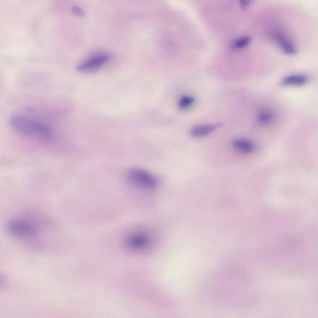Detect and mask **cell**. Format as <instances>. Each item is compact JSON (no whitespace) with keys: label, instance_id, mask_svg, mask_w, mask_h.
Returning a JSON list of instances; mask_svg holds the SVG:
<instances>
[{"label":"cell","instance_id":"8992f818","mask_svg":"<svg viewBox=\"0 0 318 318\" xmlns=\"http://www.w3.org/2000/svg\"><path fill=\"white\" fill-rule=\"evenodd\" d=\"M307 76L303 74H294L284 78L281 84L282 86L289 87H300L307 84Z\"/></svg>","mask_w":318,"mask_h":318},{"label":"cell","instance_id":"3957f363","mask_svg":"<svg viewBox=\"0 0 318 318\" xmlns=\"http://www.w3.org/2000/svg\"><path fill=\"white\" fill-rule=\"evenodd\" d=\"M7 229L11 236L18 239H32L37 233L36 227L33 223L29 220L19 218L9 221Z\"/></svg>","mask_w":318,"mask_h":318},{"label":"cell","instance_id":"5b68a950","mask_svg":"<svg viewBox=\"0 0 318 318\" xmlns=\"http://www.w3.org/2000/svg\"><path fill=\"white\" fill-rule=\"evenodd\" d=\"M127 177L132 184L144 189H155L158 186V180L148 171L141 168H132L127 172Z\"/></svg>","mask_w":318,"mask_h":318},{"label":"cell","instance_id":"5bb4252c","mask_svg":"<svg viewBox=\"0 0 318 318\" xmlns=\"http://www.w3.org/2000/svg\"><path fill=\"white\" fill-rule=\"evenodd\" d=\"M73 14L77 16H82L84 15V11L81 8L78 6L73 7L72 9Z\"/></svg>","mask_w":318,"mask_h":318},{"label":"cell","instance_id":"4fadbf2b","mask_svg":"<svg viewBox=\"0 0 318 318\" xmlns=\"http://www.w3.org/2000/svg\"><path fill=\"white\" fill-rule=\"evenodd\" d=\"M239 1L240 3L241 8L247 9L253 3V0H239Z\"/></svg>","mask_w":318,"mask_h":318},{"label":"cell","instance_id":"52a82bcc","mask_svg":"<svg viewBox=\"0 0 318 318\" xmlns=\"http://www.w3.org/2000/svg\"><path fill=\"white\" fill-rule=\"evenodd\" d=\"M233 148L242 154H251L255 150L256 146L253 142L246 139L237 138L232 142Z\"/></svg>","mask_w":318,"mask_h":318},{"label":"cell","instance_id":"8fae6325","mask_svg":"<svg viewBox=\"0 0 318 318\" xmlns=\"http://www.w3.org/2000/svg\"><path fill=\"white\" fill-rule=\"evenodd\" d=\"M251 41V38L249 36H245L237 39L232 44V49L239 50L245 48L248 46Z\"/></svg>","mask_w":318,"mask_h":318},{"label":"cell","instance_id":"7a4b0ae2","mask_svg":"<svg viewBox=\"0 0 318 318\" xmlns=\"http://www.w3.org/2000/svg\"><path fill=\"white\" fill-rule=\"evenodd\" d=\"M152 236L148 231L139 229L130 231L125 237V248L130 251L141 253L150 248Z\"/></svg>","mask_w":318,"mask_h":318},{"label":"cell","instance_id":"7c38bea8","mask_svg":"<svg viewBox=\"0 0 318 318\" xmlns=\"http://www.w3.org/2000/svg\"><path fill=\"white\" fill-rule=\"evenodd\" d=\"M258 118L260 123L265 125L271 122L272 117V115L270 113H267V111H263V112L260 113V115H258Z\"/></svg>","mask_w":318,"mask_h":318},{"label":"cell","instance_id":"6da1fadb","mask_svg":"<svg viewBox=\"0 0 318 318\" xmlns=\"http://www.w3.org/2000/svg\"><path fill=\"white\" fill-rule=\"evenodd\" d=\"M9 124L12 129L21 136L42 139H51L54 136L53 130L49 126L26 116H13Z\"/></svg>","mask_w":318,"mask_h":318},{"label":"cell","instance_id":"ba28073f","mask_svg":"<svg viewBox=\"0 0 318 318\" xmlns=\"http://www.w3.org/2000/svg\"><path fill=\"white\" fill-rule=\"evenodd\" d=\"M274 37L275 41L279 45L285 53L288 55H295L296 54L297 51L295 46L288 38L279 33H275Z\"/></svg>","mask_w":318,"mask_h":318},{"label":"cell","instance_id":"30bf717a","mask_svg":"<svg viewBox=\"0 0 318 318\" xmlns=\"http://www.w3.org/2000/svg\"><path fill=\"white\" fill-rule=\"evenodd\" d=\"M194 102L193 97L189 95L182 96L179 101V107L181 110H187L193 105Z\"/></svg>","mask_w":318,"mask_h":318},{"label":"cell","instance_id":"277c9868","mask_svg":"<svg viewBox=\"0 0 318 318\" xmlns=\"http://www.w3.org/2000/svg\"><path fill=\"white\" fill-rule=\"evenodd\" d=\"M110 59V54L107 52H96L78 64L77 70L85 74L95 73L105 65Z\"/></svg>","mask_w":318,"mask_h":318},{"label":"cell","instance_id":"9c48e42d","mask_svg":"<svg viewBox=\"0 0 318 318\" xmlns=\"http://www.w3.org/2000/svg\"><path fill=\"white\" fill-rule=\"evenodd\" d=\"M219 125H205L196 126V127L192 128L191 130V136L195 138H201L209 136L213 133L218 127Z\"/></svg>","mask_w":318,"mask_h":318}]
</instances>
